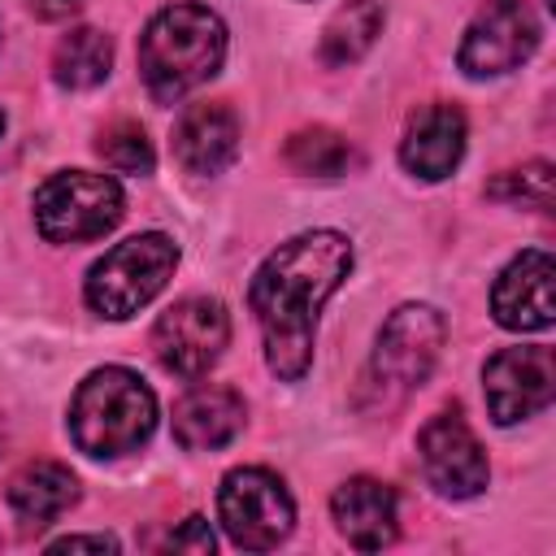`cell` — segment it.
Wrapping results in <instances>:
<instances>
[{
    "label": "cell",
    "mask_w": 556,
    "mask_h": 556,
    "mask_svg": "<svg viewBox=\"0 0 556 556\" xmlns=\"http://www.w3.org/2000/svg\"><path fill=\"white\" fill-rule=\"evenodd\" d=\"M352 269V243L339 230H304L265 256L248 287L265 361L282 382H300L313 365V330L321 304Z\"/></svg>",
    "instance_id": "obj_1"
},
{
    "label": "cell",
    "mask_w": 556,
    "mask_h": 556,
    "mask_svg": "<svg viewBox=\"0 0 556 556\" xmlns=\"http://www.w3.org/2000/svg\"><path fill=\"white\" fill-rule=\"evenodd\" d=\"M226 56V26L204 4L161 9L139 39V70L156 100H178L191 87L208 83Z\"/></svg>",
    "instance_id": "obj_2"
},
{
    "label": "cell",
    "mask_w": 556,
    "mask_h": 556,
    "mask_svg": "<svg viewBox=\"0 0 556 556\" xmlns=\"http://www.w3.org/2000/svg\"><path fill=\"white\" fill-rule=\"evenodd\" d=\"M156 426V395L122 365L87 374L70 400V434L87 456L135 452Z\"/></svg>",
    "instance_id": "obj_3"
},
{
    "label": "cell",
    "mask_w": 556,
    "mask_h": 556,
    "mask_svg": "<svg viewBox=\"0 0 556 556\" xmlns=\"http://www.w3.org/2000/svg\"><path fill=\"white\" fill-rule=\"evenodd\" d=\"M443 348V317L430 304H404L387 317L369 369L361 378V408L365 413H395L434 369Z\"/></svg>",
    "instance_id": "obj_4"
},
{
    "label": "cell",
    "mask_w": 556,
    "mask_h": 556,
    "mask_svg": "<svg viewBox=\"0 0 556 556\" xmlns=\"http://www.w3.org/2000/svg\"><path fill=\"white\" fill-rule=\"evenodd\" d=\"M178 265V248L165 235H135L126 243H117L113 252H104V261L91 265L87 274V304L100 317H130L139 313L174 274Z\"/></svg>",
    "instance_id": "obj_5"
},
{
    "label": "cell",
    "mask_w": 556,
    "mask_h": 556,
    "mask_svg": "<svg viewBox=\"0 0 556 556\" xmlns=\"http://www.w3.org/2000/svg\"><path fill=\"white\" fill-rule=\"evenodd\" d=\"M122 217V187L109 174L65 169L35 191V226L52 243H87Z\"/></svg>",
    "instance_id": "obj_6"
},
{
    "label": "cell",
    "mask_w": 556,
    "mask_h": 556,
    "mask_svg": "<svg viewBox=\"0 0 556 556\" xmlns=\"http://www.w3.org/2000/svg\"><path fill=\"white\" fill-rule=\"evenodd\" d=\"M217 513L230 543L248 552L278 547L295 521V504L269 469H230L217 491Z\"/></svg>",
    "instance_id": "obj_7"
},
{
    "label": "cell",
    "mask_w": 556,
    "mask_h": 556,
    "mask_svg": "<svg viewBox=\"0 0 556 556\" xmlns=\"http://www.w3.org/2000/svg\"><path fill=\"white\" fill-rule=\"evenodd\" d=\"M226 339H230L226 308L208 295H187L169 304L152 326L156 361L178 378H200L222 356Z\"/></svg>",
    "instance_id": "obj_8"
},
{
    "label": "cell",
    "mask_w": 556,
    "mask_h": 556,
    "mask_svg": "<svg viewBox=\"0 0 556 556\" xmlns=\"http://www.w3.org/2000/svg\"><path fill=\"white\" fill-rule=\"evenodd\" d=\"M539 17L526 0H486L460 39V70L473 78L508 74L539 48Z\"/></svg>",
    "instance_id": "obj_9"
},
{
    "label": "cell",
    "mask_w": 556,
    "mask_h": 556,
    "mask_svg": "<svg viewBox=\"0 0 556 556\" xmlns=\"http://www.w3.org/2000/svg\"><path fill=\"white\" fill-rule=\"evenodd\" d=\"M486 408L500 426L543 413L556 395V356L552 348H504L482 369Z\"/></svg>",
    "instance_id": "obj_10"
},
{
    "label": "cell",
    "mask_w": 556,
    "mask_h": 556,
    "mask_svg": "<svg viewBox=\"0 0 556 556\" xmlns=\"http://www.w3.org/2000/svg\"><path fill=\"white\" fill-rule=\"evenodd\" d=\"M417 447H421V465H426V478L434 491H443L452 500H469L486 486V452L460 413L430 417L421 426Z\"/></svg>",
    "instance_id": "obj_11"
},
{
    "label": "cell",
    "mask_w": 556,
    "mask_h": 556,
    "mask_svg": "<svg viewBox=\"0 0 556 556\" xmlns=\"http://www.w3.org/2000/svg\"><path fill=\"white\" fill-rule=\"evenodd\" d=\"M556 265L543 248L521 252L491 291V313L508 330H547L556 317V291H552Z\"/></svg>",
    "instance_id": "obj_12"
},
{
    "label": "cell",
    "mask_w": 556,
    "mask_h": 556,
    "mask_svg": "<svg viewBox=\"0 0 556 556\" xmlns=\"http://www.w3.org/2000/svg\"><path fill=\"white\" fill-rule=\"evenodd\" d=\"M465 156V113L456 104H430L421 113H413L404 143H400V161L408 174L417 178H447Z\"/></svg>",
    "instance_id": "obj_13"
},
{
    "label": "cell",
    "mask_w": 556,
    "mask_h": 556,
    "mask_svg": "<svg viewBox=\"0 0 556 556\" xmlns=\"http://www.w3.org/2000/svg\"><path fill=\"white\" fill-rule=\"evenodd\" d=\"M174 156L187 174H222L239 156V117L226 104H191L174 126Z\"/></svg>",
    "instance_id": "obj_14"
},
{
    "label": "cell",
    "mask_w": 556,
    "mask_h": 556,
    "mask_svg": "<svg viewBox=\"0 0 556 556\" xmlns=\"http://www.w3.org/2000/svg\"><path fill=\"white\" fill-rule=\"evenodd\" d=\"M330 513L339 534L361 552H378L395 539V495L378 478H348L334 491Z\"/></svg>",
    "instance_id": "obj_15"
},
{
    "label": "cell",
    "mask_w": 556,
    "mask_h": 556,
    "mask_svg": "<svg viewBox=\"0 0 556 556\" xmlns=\"http://www.w3.org/2000/svg\"><path fill=\"white\" fill-rule=\"evenodd\" d=\"M243 430V400L230 387H191L174 404V439L187 452L226 447Z\"/></svg>",
    "instance_id": "obj_16"
},
{
    "label": "cell",
    "mask_w": 556,
    "mask_h": 556,
    "mask_svg": "<svg viewBox=\"0 0 556 556\" xmlns=\"http://www.w3.org/2000/svg\"><path fill=\"white\" fill-rule=\"evenodd\" d=\"M78 500V482L65 465L56 460H30L13 473L9 482V508L22 517L26 530H43L52 526L70 504Z\"/></svg>",
    "instance_id": "obj_17"
},
{
    "label": "cell",
    "mask_w": 556,
    "mask_h": 556,
    "mask_svg": "<svg viewBox=\"0 0 556 556\" xmlns=\"http://www.w3.org/2000/svg\"><path fill=\"white\" fill-rule=\"evenodd\" d=\"M382 30V9L378 0H348L334 9V17L321 30V61L326 65H352L361 61Z\"/></svg>",
    "instance_id": "obj_18"
},
{
    "label": "cell",
    "mask_w": 556,
    "mask_h": 556,
    "mask_svg": "<svg viewBox=\"0 0 556 556\" xmlns=\"http://www.w3.org/2000/svg\"><path fill=\"white\" fill-rule=\"evenodd\" d=\"M109 65H113V43L109 35H100L96 26H78L70 30L56 52H52V74L61 87H96L109 78Z\"/></svg>",
    "instance_id": "obj_19"
},
{
    "label": "cell",
    "mask_w": 556,
    "mask_h": 556,
    "mask_svg": "<svg viewBox=\"0 0 556 556\" xmlns=\"http://www.w3.org/2000/svg\"><path fill=\"white\" fill-rule=\"evenodd\" d=\"M356 161V148L326 130V126H308V130H295L287 139V165L295 174H317V178H334V174H348V165Z\"/></svg>",
    "instance_id": "obj_20"
},
{
    "label": "cell",
    "mask_w": 556,
    "mask_h": 556,
    "mask_svg": "<svg viewBox=\"0 0 556 556\" xmlns=\"http://www.w3.org/2000/svg\"><path fill=\"white\" fill-rule=\"evenodd\" d=\"M96 152L104 156V165H113L117 174H148L152 169V143L135 122H113L100 130Z\"/></svg>",
    "instance_id": "obj_21"
},
{
    "label": "cell",
    "mask_w": 556,
    "mask_h": 556,
    "mask_svg": "<svg viewBox=\"0 0 556 556\" xmlns=\"http://www.w3.org/2000/svg\"><path fill=\"white\" fill-rule=\"evenodd\" d=\"M491 195H500V200H526L534 208H547L552 204V165L547 161H534V165L508 169L504 178L491 182Z\"/></svg>",
    "instance_id": "obj_22"
},
{
    "label": "cell",
    "mask_w": 556,
    "mask_h": 556,
    "mask_svg": "<svg viewBox=\"0 0 556 556\" xmlns=\"http://www.w3.org/2000/svg\"><path fill=\"white\" fill-rule=\"evenodd\" d=\"M165 543H169L174 552H213V530H208L204 517H187L182 530H174Z\"/></svg>",
    "instance_id": "obj_23"
},
{
    "label": "cell",
    "mask_w": 556,
    "mask_h": 556,
    "mask_svg": "<svg viewBox=\"0 0 556 556\" xmlns=\"http://www.w3.org/2000/svg\"><path fill=\"white\" fill-rule=\"evenodd\" d=\"M52 552H117V539L109 534H65L52 543Z\"/></svg>",
    "instance_id": "obj_24"
},
{
    "label": "cell",
    "mask_w": 556,
    "mask_h": 556,
    "mask_svg": "<svg viewBox=\"0 0 556 556\" xmlns=\"http://www.w3.org/2000/svg\"><path fill=\"white\" fill-rule=\"evenodd\" d=\"M83 0H30V9H39L43 17H61V13H70V9H78Z\"/></svg>",
    "instance_id": "obj_25"
},
{
    "label": "cell",
    "mask_w": 556,
    "mask_h": 556,
    "mask_svg": "<svg viewBox=\"0 0 556 556\" xmlns=\"http://www.w3.org/2000/svg\"><path fill=\"white\" fill-rule=\"evenodd\" d=\"M0 443H4V430H0Z\"/></svg>",
    "instance_id": "obj_26"
},
{
    "label": "cell",
    "mask_w": 556,
    "mask_h": 556,
    "mask_svg": "<svg viewBox=\"0 0 556 556\" xmlns=\"http://www.w3.org/2000/svg\"><path fill=\"white\" fill-rule=\"evenodd\" d=\"M0 130H4V117H0Z\"/></svg>",
    "instance_id": "obj_27"
}]
</instances>
